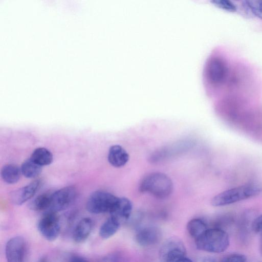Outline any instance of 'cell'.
Masks as SVG:
<instances>
[{
    "instance_id": "obj_27",
    "label": "cell",
    "mask_w": 262,
    "mask_h": 262,
    "mask_svg": "<svg viewBox=\"0 0 262 262\" xmlns=\"http://www.w3.org/2000/svg\"><path fill=\"white\" fill-rule=\"evenodd\" d=\"M235 1H238V0H235Z\"/></svg>"
},
{
    "instance_id": "obj_16",
    "label": "cell",
    "mask_w": 262,
    "mask_h": 262,
    "mask_svg": "<svg viewBox=\"0 0 262 262\" xmlns=\"http://www.w3.org/2000/svg\"><path fill=\"white\" fill-rule=\"evenodd\" d=\"M121 223L114 216L109 217L101 226L99 235L103 239H107L118 231Z\"/></svg>"
},
{
    "instance_id": "obj_4",
    "label": "cell",
    "mask_w": 262,
    "mask_h": 262,
    "mask_svg": "<svg viewBox=\"0 0 262 262\" xmlns=\"http://www.w3.org/2000/svg\"><path fill=\"white\" fill-rule=\"evenodd\" d=\"M228 67L224 58L220 56L210 57L206 64L205 75L208 83L214 88L222 86L228 76Z\"/></svg>"
},
{
    "instance_id": "obj_17",
    "label": "cell",
    "mask_w": 262,
    "mask_h": 262,
    "mask_svg": "<svg viewBox=\"0 0 262 262\" xmlns=\"http://www.w3.org/2000/svg\"><path fill=\"white\" fill-rule=\"evenodd\" d=\"M30 158L41 166L50 165L53 161V155L48 149L39 147L35 149Z\"/></svg>"
},
{
    "instance_id": "obj_10",
    "label": "cell",
    "mask_w": 262,
    "mask_h": 262,
    "mask_svg": "<svg viewBox=\"0 0 262 262\" xmlns=\"http://www.w3.org/2000/svg\"><path fill=\"white\" fill-rule=\"evenodd\" d=\"M41 184L40 180L37 179L25 186L13 191L10 194L11 202L17 205L23 204L36 194L39 190Z\"/></svg>"
},
{
    "instance_id": "obj_25",
    "label": "cell",
    "mask_w": 262,
    "mask_h": 262,
    "mask_svg": "<svg viewBox=\"0 0 262 262\" xmlns=\"http://www.w3.org/2000/svg\"><path fill=\"white\" fill-rule=\"evenodd\" d=\"M87 260L81 256L78 255H73L70 257V261H85Z\"/></svg>"
},
{
    "instance_id": "obj_22",
    "label": "cell",
    "mask_w": 262,
    "mask_h": 262,
    "mask_svg": "<svg viewBox=\"0 0 262 262\" xmlns=\"http://www.w3.org/2000/svg\"><path fill=\"white\" fill-rule=\"evenodd\" d=\"M246 2L253 13L262 19V0H246Z\"/></svg>"
},
{
    "instance_id": "obj_15",
    "label": "cell",
    "mask_w": 262,
    "mask_h": 262,
    "mask_svg": "<svg viewBox=\"0 0 262 262\" xmlns=\"http://www.w3.org/2000/svg\"><path fill=\"white\" fill-rule=\"evenodd\" d=\"M21 174L22 173L20 168L14 164H6L1 170L2 178L8 184L17 183L20 178Z\"/></svg>"
},
{
    "instance_id": "obj_9",
    "label": "cell",
    "mask_w": 262,
    "mask_h": 262,
    "mask_svg": "<svg viewBox=\"0 0 262 262\" xmlns=\"http://www.w3.org/2000/svg\"><path fill=\"white\" fill-rule=\"evenodd\" d=\"M26 252V242L21 236L12 237L6 244L5 253L9 262L23 261Z\"/></svg>"
},
{
    "instance_id": "obj_3",
    "label": "cell",
    "mask_w": 262,
    "mask_h": 262,
    "mask_svg": "<svg viewBox=\"0 0 262 262\" xmlns=\"http://www.w3.org/2000/svg\"><path fill=\"white\" fill-rule=\"evenodd\" d=\"M260 188L255 185H246L225 190L215 195L211 204L215 207L230 205L258 194Z\"/></svg>"
},
{
    "instance_id": "obj_21",
    "label": "cell",
    "mask_w": 262,
    "mask_h": 262,
    "mask_svg": "<svg viewBox=\"0 0 262 262\" xmlns=\"http://www.w3.org/2000/svg\"><path fill=\"white\" fill-rule=\"evenodd\" d=\"M210 2L216 7L223 10L235 12L236 7L230 0H210Z\"/></svg>"
},
{
    "instance_id": "obj_18",
    "label": "cell",
    "mask_w": 262,
    "mask_h": 262,
    "mask_svg": "<svg viewBox=\"0 0 262 262\" xmlns=\"http://www.w3.org/2000/svg\"><path fill=\"white\" fill-rule=\"evenodd\" d=\"M41 167L29 158L22 163L20 169L22 174L26 178H34L40 174Z\"/></svg>"
},
{
    "instance_id": "obj_11",
    "label": "cell",
    "mask_w": 262,
    "mask_h": 262,
    "mask_svg": "<svg viewBox=\"0 0 262 262\" xmlns=\"http://www.w3.org/2000/svg\"><path fill=\"white\" fill-rule=\"evenodd\" d=\"M161 232L157 227H147L137 232L136 240L142 246H149L157 244L161 239Z\"/></svg>"
},
{
    "instance_id": "obj_26",
    "label": "cell",
    "mask_w": 262,
    "mask_h": 262,
    "mask_svg": "<svg viewBox=\"0 0 262 262\" xmlns=\"http://www.w3.org/2000/svg\"><path fill=\"white\" fill-rule=\"evenodd\" d=\"M259 248H260V252L262 255V232H261V233L260 234V236Z\"/></svg>"
},
{
    "instance_id": "obj_13",
    "label": "cell",
    "mask_w": 262,
    "mask_h": 262,
    "mask_svg": "<svg viewBox=\"0 0 262 262\" xmlns=\"http://www.w3.org/2000/svg\"><path fill=\"white\" fill-rule=\"evenodd\" d=\"M132 208V203L129 199L124 197L119 198L118 202L111 214L122 223L129 218Z\"/></svg>"
},
{
    "instance_id": "obj_12",
    "label": "cell",
    "mask_w": 262,
    "mask_h": 262,
    "mask_svg": "<svg viewBox=\"0 0 262 262\" xmlns=\"http://www.w3.org/2000/svg\"><path fill=\"white\" fill-rule=\"evenodd\" d=\"M129 158L128 152L120 145H114L109 149L108 161L114 167L123 166L127 163Z\"/></svg>"
},
{
    "instance_id": "obj_14",
    "label": "cell",
    "mask_w": 262,
    "mask_h": 262,
    "mask_svg": "<svg viewBox=\"0 0 262 262\" xmlns=\"http://www.w3.org/2000/svg\"><path fill=\"white\" fill-rule=\"evenodd\" d=\"M93 227V221L88 217L80 220L73 232L74 241L77 243L85 241L89 236Z\"/></svg>"
},
{
    "instance_id": "obj_24",
    "label": "cell",
    "mask_w": 262,
    "mask_h": 262,
    "mask_svg": "<svg viewBox=\"0 0 262 262\" xmlns=\"http://www.w3.org/2000/svg\"><path fill=\"white\" fill-rule=\"evenodd\" d=\"M252 229L256 233L262 232V214L258 216L253 221Z\"/></svg>"
},
{
    "instance_id": "obj_8",
    "label": "cell",
    "mask_w": 262,
    "mask_h": 262,
    "mask_svg": "<svg viewBox=\"0 0 262 262\" xmlns=\"http://www.w3.org/2000/svg\"><path fill=\"white\" fill-rule=\"evenodd\" d=\"M76 195V189L73 186L56 191L52 193L49 210L57 212L67 209L74 202Z\"/></svg>"
},
{
    "instance_id": "obj_20",
    "label": "cell",
    "mask_w": 262,
    "mask_h": 262,
    "mask_svg": "<svg viewBox=\"0 0 262 262\" xmlns=\"http://www.w3.org/2000/svg\"><path fill=\"white\" fill-rule=\"evenodd\" d=\"M187 229L190 236L195 239L201 235L207 228L203 221L200 219H193L188 222Z\"/></svg>"
},
{
    "instance_id": "obj_2",
    "label": "cell",
    "mask_w": 262,
    "mask_h": 262,
    "mask_svg": "<svg viewBox=\"0 0 262 262\" xmlns=\"http://www.w3.org/2000/svg\"><path fill=\"white\" fill-rule=\"evenodd\" d=\"M173 183L170 178L161 172L148 174L141 181L139 190L148 192L159 199H165L173 191Z\"/></svg>"
},
{
    "instance_id": "obj_7",
    "label": "cell",
    "mask_w": 262,
    "mask_h": 262,
    "mask_svg": "<svg viewBox=\"0 0 262 262\" xmlns=\"http://www.w3.org/2000/svg\"><path fill=\"white\" fill-rule=\"evenodd\" d=\"M37 228L41 235L47 240H55L60 231L59 219L57 212L49 210L45 213L38 223Z\"/></svg>"
},
{
    "instance_id": "obj_5",
    "label": "cell",
    "mask_w": 262,
    "mask_h": 262,
    "mask_svg": "<svg viewBox=\"0 0 262 262\" xmlns=\"http://www.w3.org/2000/svg\"><path fill=\"white\" fill-rule=\"evenodd\" d=\"M159 257L162 261H191L186 257V250L183 241L178 237L167 239L161 247Z\"/></svg>"
},
{
    "instance_id": "obj_6",
    "label": "cell",
    "mask_w": 262,
    "mask_h": 262,
    "mask_svg": "<svg viewBox=\"0 0 262 262\" xmlns=\"http://www.w3.org/2000/svg\"><path fill=\"white\" fill-rule=\"evenodd\" d=\"M118 200L119 198L110 192L97 191L89 196L86 203V209L89 212L94 214L111 213Z\"/></svg>"
},
{
    "instance_id": "obj_23",
    "label": "cell",
    "mask_w": 262,
    "mask_h": 262,
    "mask_svg": "<svg viewBox=\"0 0 262 262\" xmlns=\"http://www.w3.org/2000/svg\"><path fill=\"white\" fill-rule=\"evenodd\" d=\"M222 261L224 262H245L247 261V257L242 254H231L224 256Z\"/></svg>"
},
{
    "instance_id": "obj_19",
    "label": "cell",
    "mask_w": 262,
    "mask_h": 262,
    "mask_svg": "<svg viewBox=\"0 0 262 262\" xmlns=\"http://www.w3.org/2000/svg\"><path fill=\"white\" fill-rule=\"evenodd\" d=\"M52 193L45 192L36 196L30 203V208L35 211H42L49 209Z\"/></svg>"
},
{
    "instance_id": "obj_1",
    "label": "cell",
    "mask_w": 262,
    "mask_h": 262,
    "mask_svg": "<svg viewBox=\"0 0 262 262\" xmlns=\"http://www.w3.org/2000/svg\"><path fill=\"white\" fill-rule=\"evenodd\" d=\"M196 248L201 250L211 252L222 253L229 246L228 233L220 228L207 229L201 235L195 239Z\"/></svg>"
}]
</instances>
